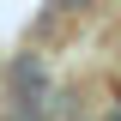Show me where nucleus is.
Returning a JSON list of instances; mask_svg holds the SVG:
<instances>
[{"label": "nucleus", "mask_w": 121, "mask_h": 121, "mask_svg": "<svg viewBox=\"0 0 121 121\" xmlns=\"http://www.w3.org/2000/svg\"><path fill=\"white\" fill-rule=\"evenodd\" d=\"M73 121H115V115H91V109L79 103V109H73Z\"/></svg>", "instance_id": "f257e3e1"}]
</instances>
